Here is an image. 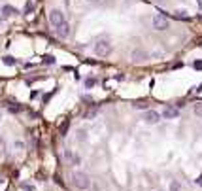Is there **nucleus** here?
<instances>
[{"instance_id":"f257e3e1","label":"nucleus","mask_w":202,"mask_h":191,"mask_svg":"<svg viewBox=\"0 0 202 191\" xmlns=\"http://www.w3.org/2000/svg\"><path fill=\"white\" fill-rule=\"evenodd\" d=\"M72 184L77 189H89V187H91V178H89V174H85V172L76 170L72 174Z\"/></svg>"},{"instance_id":"f03ea898","label":"nucleus","mask_w":202,"mask_h":191,"mask_svg":"<svg viewBox=\"0 0 202 191\" xmlns=\"http://www.w3.org/2000/svg\"><path fill=\"white\" fill-rule=\"evenodd\" d=\"M95 53L98 55V57H108V55L111 53V44L106 42V40H100L95 44Z\"/></svg>"},{"instance_id":"7ed1b4c3","label":"nucleus","mask_w":202,"mask_h":191,"mask_svg":"<svg viewBox=\"0 0 202 191\" xmlns=\"http://www.w3.org/2000/svg\"><path fill=\"white\" fill-rule=\"evenodd\" d=\"M49 23L53 25V29H57L64 23V13L61 12V10H51L49 12Z\"/></svg>"},{"instance_id":"20e7f679","label":"nucleus","mask_w":202,"mask_h":191,"mask_svg":"<svg viewBox=\"0 0 202 191\" xmlns=\"http://www.w3.org/2000/svg\"><path fill=\"white\" fill-rule=\"evenodd\" d=\"M168 25H170V21H168L163 13H157V15L153 17V29H157V30H166Z\"/></svg>"},{"instance_id":"39448f33","label":"nucleus","mask_w":202,"mask_h":191,"mask_svg":"<svg viewBox=\"0 0 202 191\" xmlns=\"http://www.w3.org/2000/svg\"><path fill=\"white\" fill-rule=\"evenodd\" d=\"M144 121L149 123V125H155V123L161 121V114L157 110H145L144 112Z\"/></svg>"},{"instance_id":"423d86ee","label":"nucleus","mask_w":202,"mask_h":191,"mask_svg":"<svg viewBox=\"0 0 202 191\" xmlns=\"http://www.w3.org/2000/svg\"><path fill=\"white\" fill-rule=\"evenodd\" d=\"M178 116H179V110L174 108V106H166L163 110V114H161V117H166V119H176Z\"/></svg>"},{"instance_id":"0eeeda50","label":"nucleus","mask_w":202,"mask_h":191,"mask_svg":"<svg viewBox=\"0 0 202 191\" xmlns=\"http://www.w3.org/2000/svg\"><path fill=\"white\" fill-rule=\"evenodd\" d=\"M55 32H57V36H59V38H68V34H70V25L64 21L61 27L55 29Z\"/></svg>"},{"instance_id":"6e6552de","label":"nucleus","mask_w":202,"mask_h":191,"mask_svg":"<svg viewBox=\"0 0 202 191\" xmlns=\"http://www.w3.org/2000/svg\"><path fill=\"white\" fill-rule=\"evenodd\" d=\"M64 159L68 161V163H72V165H80V161H81L80 157H77L74 151H70V150H66V151H64Z\"/></svg>"},{"instance_id":"1a4fd4ad","label":"nucleus","mask_w":202,"mask_h":191,"mask_svg":"<svg viewBox=\"0 0 202 191\" xmlns=\"http://www.w3.org/2000/svg\"><path fill=\"white\" fill-rule=\"evenodd\" d=\"M0 12H2V17H13V15H17V10L13 8V6H2V10H0Z\"/></svg>"},{"instance_id":"9d476101","label":"nucleus","mask_w":202,"mask_h":191,"mask_svg":"<svg viewBox=\"0 0 202 191\" xmlns=\"http://www.w3.org/2000/svg\"><path fill=\"white\" fill-rule=\"evenodd\" d=\"M148 55H145V51H142V49H134L132 51V59L136 61V63H140V61H144Z\"/></svg>"},{"instance_id":"9b49d317","label":"nucleus","mask_w":202,"mask_h":191,"mask_svg":"<svg viewBox=\"0 0 202 191\" xmlns=\"http://www.w3.org/2000/svg\"><path fill=\"white\" fill-rule=\"evenodd\" d=\"M179 189H181V184H179L178 180H172L170 182V191H179Z\"/></svg>"},{"instance_id":"f8f14e48","label":"nucleus","mask_w":202,"mask_h":191,"mask_svg":"<svg viewBox=\"0 0 202 191\" xmlns=\"http://www.w3.org/2000/svg\"><path fill=\"white\" fill-rule=\"evenodd\" d=\"M2 63L8 64V66H13V64H15V59H13V57H9V55H6V57L2 59Z\"/></svg>"},{"instance_id":"ddd939ff","label":"nucleus","mask_w":202,"mask_h":191,"mask_svg":"<svg viewBox=\"0 0 202 191\" xmlns=\"http://www.w3.org/2000/svg\"><path fill=\"white\" fill-rule=\"evenodd\" d=\"M195 114H196L198 117H202V102H196V104H195Z\"/></svg>"},{"instance_id":"4468645a","label":"nucleus","mask_w":202,"mask_h":191,"mask_svg":"<svg viewBox=\"0 0 202 191\" xmlns=\"http://www.w3.org/2000/svg\"><path fill=\"white\" fill-rule=\"evenodd\" d=\"M43 63L46 64H55V59L51 57V55H46V57H43Z\"/></svg>"},{"instance_id":"2eb2a0df","label":"nucleus","mask_w":202,"mask_h":191,"mask_svg":"<svg viewBox=\"0 0 202 191\" xmlns=\"http://www.w3.org/2000/svg\"><path fill=\"white\" fill-rule=\"evenodd\" d=\"M15 150H17V151H21V150H25V142H21V140H17V142H15Z\"/></svg>"},{"instance_id":"dca6fc26","label":"nucleus","mask_w":202,"mask_h":191,"mask_svg":"<svg viewBox=\"0 0 202 191\" xmlns=\"http://www.w3.org/2000/svg\"><path fill=\"white\" fill-rule=\"evenodd\" d=\"M85 85L87 87H93L95 85V80H93V78H89V80H85Z\"/></svg>"},{"instance_id":"f3484780","label":"nucleus","mask_w":202,"mask_h":191,"mask_svg":"<svg viewBox=\"0 0 202 191\" xmlns=\"http://www.w3.org/2000/svg\"><path fill=\"white\" fill-rule=\"evenodd\" d=\"M193 66H195L196 70H202V61H195V64H193Z\"/></svg>"},{"instance_id":"a211bd4d","label":"nucleus","mask_w":202,"mask_h":191,"mask_svg":"<svg viewBox=\"0 0 202 191\" xmlns=\"http://www.w3.org/2000/svg\"><path fill=\"white\" fill-rule=\"evenodd\" d=\"M134 106H136V108H144V110H148V104H145V102H138V104H134Z\"/></svg>"},{"instance_id":"6ab92c4d","label":"nucleus","mask_w":202,"mask_h":191,"mask_svg":"<svg viewBox=\"0 0 202 191\" xmlns=\"http://www.w3.org/2000/svg\"><path fill=\"white\" fill-rule=\"evenodd\" d=\"M195 182H196V185H202V174H200V176L195 180Z\"/></svg>"},{"instance_id":"aec40b11","label":"nucleus","mask_w":202,"mask_h":191,"mask_svg":"<svg viewBox=\"0 0 202 191\" xmlns=\"http://www.w3.org/2000/svg\"><path fill=\"white\" fill-rule=\"evenodd\" d=\"M196 2H198V6H200V8H202V0H196Z\"/></svg>"},{"instance_id":"412c9836","label":"nucleus","mask_w":202,"mask_h":191,"mask_svg":"<svg viewBox=\"0 0 202 191\" xmlns=\"http://www.w3.org/2000/svg\"><path fill=\"white\" fill-rule=\"evenodd\" d=\"M91 2H98V0H91Z\"/></svg>"}]
</instances>
